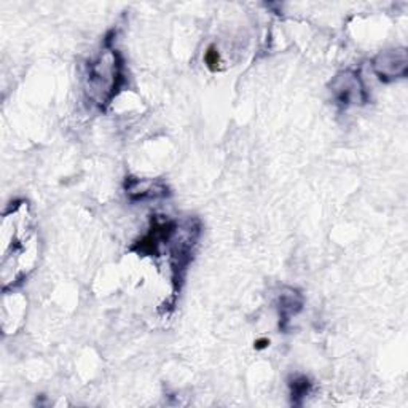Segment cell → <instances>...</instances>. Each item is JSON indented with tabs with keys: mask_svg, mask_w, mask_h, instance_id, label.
Instances as JSON below:
<instances>
[{
	"mask_svg": "<svg viewBox=\"0 0 408 408\" xmlns=\"http://www.w3.org/2000/svg\"><path fill=\"white\" fill-rule=\"evenodd\" d=\"M127 193L133 199L155 198L165 195V187L163 185H155L150 181H139V179H129L127 182Z\"/></svg>",
	"mask_w": 408,
	"mask_h": 408,
	"instance_id": "obj_5",
	"label": "cell"
},
{
	"mask_svg": "<svg viewBox=\"0 0 408 408\" xmlns=\"http://www.w3.org/2000/svg\"><path fill=\"white\" fill-rule=\"evenodd\" d=\"M334 92L336 99L343 102V104H357V102L366 101L364 88L356 74L346 72L336 77L334 83Z\"/></svg>",
	"mask_w": 408,
	"mask_h": 408,
	"instance_id": "obj_4",
	"label": "cell"
},
{
	"mask_svg": "<svg viewBox=\"0 0 408 408\" xmlns=\"http://www.w3.org/2000/svg\"><path fill=\"white\" fill-rule=\"evenodd\" d=\"M123 81L122 61L113 50H104L88 67V92L96 104L104 106L113 99Z\"/></svg>",
	"mask_w": 408,
	"mask_h": 408,
	"instance_id": "obj_2",
	"label": "cell"
},
{
	"mask_svg": "<svg viewBox=\"0 0 408 408\" xmlns=\"http://www.w3.org/2000/svg\"><path fill=\"white\" fill-rule=\"evenodd\" d=\"M39 239L34 217L26 201L15 203L2 220V282L3 289L19 284L34 268Z\"/></svg>",
	"mask_w": 408,
	"mask_h": 408,
	"instance_id": "obj_1",
	"label": "cell"
},
{
	"mask_svg": "<svg viewBox=\"0 0 408 408\" xmlns=\"http://www.w3.org/2000/svg\"><path fill=\"white\" fill-rule=\"evenodd\" d=\"M302 309V297L295 291H289V293H281L279 297V314L282 320H289L291 316L297 314Z\"/></svg>",
	"mask_w": 408,
	"mask_h": 408,
	"instance_id": "obj_6",
	"label": "cell"
},
{
	"mask_svg": "<svg viewBox=\"0 0 408 408\" xmlns=\"http://www.w3.org/2000/svg\"><path fill=\"white\" fill-rule=\"evenodd\" d=\"M308 388H309L308 380H307V378H298V380H295V382H293V384H292V395H295V397H303V395H307Z\"/></svg>",
	"mask_w": 408,
	"mask_h": 408,
	"instance_id": "obj_7",
	"label": "cell"
},
{
	"mask_svg": "<svg viewBox=\"0 0 408 408\" xmlns=\"http://www.w3.org/2000/svg\"><path fill=\"white\" fill-rule=\"evenodd\" d=\"M373 67L382 80L404 79L407 75V53L405 50L384 51L375 59Z\"/></svg>",
	"mask_w": 408,
	"mask_h": 408,
	"instance_id": "obj_3",
	"label": "cell"
},
{
	"mask_svg": "<svg viewBox=\"0 0 408 408\" xmlns=\"http://www.w3.org/2000/svg\"><path fill=\"white\" fill-rule=\"evenodd\" d=\"M266 345H270L268 340H259L257 343H255V348H259V350H262V348H265Z\"/></svg>",
	"mask_w": 408,
	"mask_h": 408,
	"instance_id": "obj_9",
	"label": "cell"
},
{
	"mask_svg": "<svg viewBox=\"0 0 408 408\" xmlns=\"http://www.w3.org/2000/svg\"><path fill=\"white\" fill-rule=\"evenodd\" d=\"M206 63H208V66L211 69H214L215 64L219 63V54H217V51H214V48H212V47L209 48L208 54H206Z\"/></svg>",
	"mask_w": 408,
	"mask_h": 408,
	"instance_id": "obj_8",
	"label": "cell"
}]
</instances>
